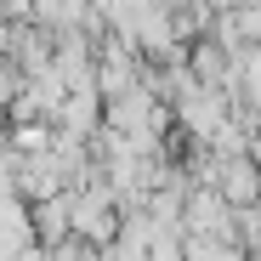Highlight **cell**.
Returning <instances> with one entry per match:
<instances>
[{"instance_id": "cell-1", "label": "cell", "mask_w": 261, "mask_h": 261, "mask_svg": "<svg viewBox=\"0 0 261 261\" xmlns=\"http://www.w3.org/2000/svg\"><path fill=\"white\" fill-rule=\"evenodd\" d=\"M222 188H227V199L250 204V199H255V176H250V165H233L227 176H222Z\"/></svg>"}, {"instance_id": "cell-2", "label": "cell", "mask_w": 261, "mask_h": 261, "mask_svg": "<svg viewBox=\"0 0 261 261\" xmlns=\"http://www.w3.org/2000/svg\"><path fill=\"white\" fill-rule=\"evenodd\" d=\"M188 261H239V250H227V244H193Z\"/></svg>"}]
</instances>
